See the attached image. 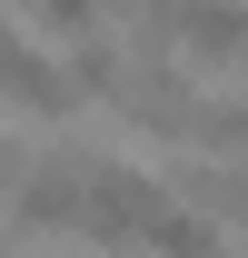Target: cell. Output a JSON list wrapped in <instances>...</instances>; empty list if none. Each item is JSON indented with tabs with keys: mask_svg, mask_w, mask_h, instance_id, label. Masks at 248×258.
<instances>
[{
	"mask_svg": "<svg viewBox=\"0 0 248 258\" xmlns=\"http://www.w3.org/2000/svg\"><path fill=\"white\" fill-rule=\"evenodd\" d=\"M189 139H199V149H248V99H209Z\"/></svg>",
	"mask_w": 248,
	"mask_h": 258,
	"instance_id": "obj_5",
	"label": "cell"
},
{
	"mask_svg": "<svg viewBox=\"0 0 248 258\" xmlns=\"http://www.w3.org/2000/svg\"><path fill=\"white\" fill-rule=\"evenodd\" d=\"M179 209H199V219H238V228H248V169L189 159V169H179Z\"/></svg>",
	"mask_w": 248,
	"mask_h": 258,
	"instance_id": "obj_3",
	"label": "cell"
},
{
	"mask_svg": "<svg viewBox=\"0 0 248 258\" xmlns=\"http://www.w3.org/2000/svg\"><path fill=\"white\" fill-rule=\"evenodd\" d=\"M20 30H30L40 50H90V40H99V20H90V0H40Z\"/></svg>",
	"mask_w": 248,
	"mask_h": 258,
	"instance_id": "obj_4",
	"label": "cell"
},
{
	"mask_svg": "<svg viewBox=\"0 0 248 258\" xmlns=\"http://www.w3.org/2000/svg\"><path fill=\"white\" fill-rule=\"evenodd\" d=\"M0 179H20V159H10V139H0Z\"/></svg>",
	"mask_w": 248,
	"mask_h": 258,
	"instance_id": "obj_6",
	"label": "cell"
},
{
	"mask_svg": "<svg viewBox=\"0 0 248 258\" xmlns=\"http://www.w3.org/2000/svg\"><path fill=\"white\" fill-rule=\"evenodd\" d=\"M0 99H10V109H40V119H70V109H80L70 60H50L20 20H0Z\"/></svg>",
	"mask_w": 248,
	"mask_h": 258,
	"instance_id": "obj_1",
	"label": "cell"
},
{
	"mask_svg": "<svg viewBox=\"0 0 248 258\" xmlns=\"http://www.w3.org/2000/svg\"><path fill=\"white\" fill-rule=\"evenodd\" d=\"M149 20L179 40V50H199V60H248V10L238 0H169Z\"/></svg>",
	"mask_w": 248,
	"mask_h": 258,
	"instance_id": "obj_2",
	"label": "cell"
},
{
	"mask_svg": "<svg viewBox=\"0 0 248 258\" xmlns=\"http://www.w3.org/2000/svg\"><path fill=\"white\" fill-rule=\"evenodd\" d=\"M238 258H248V228H238Z\"/></svg>",
	"mask_w": 248,
	"mask_h": 258,
	"instance_id": "obj_7",
	"label": "cell"
}]
</instances>
